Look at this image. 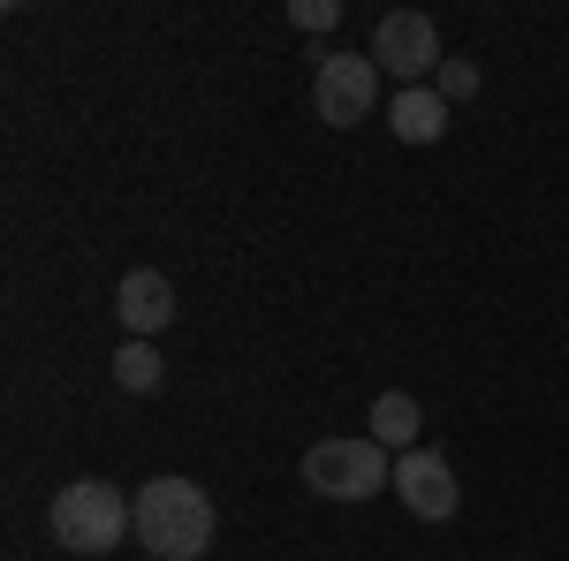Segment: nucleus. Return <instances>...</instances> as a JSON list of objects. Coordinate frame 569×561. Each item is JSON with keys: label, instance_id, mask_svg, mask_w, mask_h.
I'll return each instance as SVG.
<instances>
[{"label": "nucleus", "instance_id": "nucleus-8", "mask_svg": "<svg viewBox=\"0 0 569 561\" xmlns=\"http://www.w3.org/2000/svg\"><path fill=\"white\" fill-rule=\"evenodd\" d=\"M388 130L402 137V144H440L448 137V99H440L433 84H410L388 99Z\"/></svg>", "mask_w": 569, "mask_h": 561}, {"label": "nucleus", "instance_id": "nucleus-9", "mask_svg": "<svg viewBox=\"0 0 569 561\" xmlns=\"http://www.w3.org/2000/svg\"><path fill=\"white\" fill-rule=\"evenodd\" d=\"M365 425H372V440H380V448H395V455H410V448H418V425H426V410H418L410 394H380Z\"/></svg>", "mask_w": 569, "mask_h": 561}, {"label": "nucleus", "instance_id": "nucleus-1", "mask_svg": "<svg viewBox=\"0 0 569 561\" xmlns=\"http://www.w3.org/2000/svg\"><path fill=\"white\" fill-rule=\"evenodd\" d=\"M130 501H137V547L152 561H198L213 547L220 517H213V501H206V485L160 471V478H144Z\"/></svg>", "mask_w": 569, "mask_h": 561}, {"label": "nucleus", "instance_id": "nucleus-11", "mask_svg": "<svg viewBox=\"0 0 569 561\" xmlns=\"http://www.w3.org/2000/svg\"><path fill=\"white\" fill-rule=\"evenodd\" d=\"M433 91L448 99V107H456V99H479V61H471V53H448L440 77H433Z\"/></svg>", "mask_w": 569, "mask_h": 561}, {"label": "nucleus", "instance_id": "nucleus-4", "mask_svg": "<svg viewBox=\"0 0 569 561\" xmlns=\"http://www.w3.org/2000/svg\"><path fill=\"white\" fill-rule=\"evenodd\" d=\"M380 107V61L372 53H311V114L327 130H357Z\"/></svg>", "mask_w": 569, "mask_h": 561}, {"label": "nucleus", "instance_id": "nucleus-5", "mask_svg": "<svg viewBox=\"0 0 569 561\" xmlns=\"http://www.w3.org/2000/svg\"><path fill=\"white\" fill-rule=\"evenodd\" d=\"M372 61L388 69V77H402V91L410 84H433L440 77V31L433 16H418V8H395V16H380V31H372Z\"/></svg>", "mask_w": 569, "mask_h": 561}, {"label": "nucleus", "instance_id": "nucleus-12", "mask_svg": "<svg viewBox=\"0 0 569 561\" xmlns=\"http://www.w3.org/2000/svg\"><path fill=\"white\" fill-rule=\"evenodd\" d=\"M289 23H297V31H335L342 8H335V0H289Z\"/></svg>", "mask_w": 569, "mask_h": 561}, {"label": "nucleus", "instance_id": "nucleus-7", "mask_svg": "<svg viewBox=\"0 0 569 561\" xmlns=\"http://www.w3.org/2000/svg\"><path fill=\"white\" fill-rule=\"evenodd\" d=\"M114 311H122L130 342H152V334H168V319H176V289H168V273H152V266L122 273V289H114Z\"/></svg>", "mask_w": 569, "mask_h": 561}, {"label": "nucleus", "instance_id": "nucleus-3", "mask_svg": "<svg viewBox=\"0 0 569 561\" xmlns=\"http://www.w3.org/2000/svg\"><path fill=\"white\" fill-rule=\"evenodd\" d=\"M305 485L327 493V501H372V493H395V455L372 432H357V440H311Z\"/></svg>", "mask_w": 569, "mask_h": 561}, {"label": "nucleus", "instance_id": "nucleus-2", "mask_svg": "<svg viewBox=\"0 0 569 561\" xmlns=\"http://www.w3.org/2000/svg\"><path fill=\"white\" fill-rule=\"evenodd\" d=\"M46 531H53V547H69V554H107V547L137 539V501L122 485H107V478H69V485L46 501Z\"/></svg>", "mask_w": 569, "mask_h": 561}, {"label": "nucleus", "instance_id": "nucleus-10", "mask_svg": "<svg viewBox=\"0 0 569 561\" xmlns=\"http://www.w3.org/2000/svg\"><path fill=\"white\" fill-rule=\"evenodd\" d=\"M160 380H168V357H160L152 342H122L114 349V388L122 394H152Z\"/></svg>", "mask_w": 569, "mask_h": 561}, {"label": "nucleus", "instance_id": "nucleus-6", "mask_svg": "<svg viewBox=\"0 0 569 561\" xmlns=\"http://www.w3.org/2000/svg\"><path fill=\"white\" fill-rule=\"evenodd\" d=\"M395 501H402L418 523H448L456 509H463V485H456V471H448V455L410 448V455H395Z\"/></svg>", "mask_w": 569, "mask_h": 561}]
</instances>
